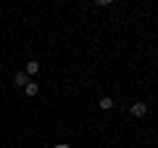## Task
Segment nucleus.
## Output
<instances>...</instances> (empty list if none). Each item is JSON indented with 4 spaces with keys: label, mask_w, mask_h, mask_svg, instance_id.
Here are the masks:
<instances>
[{
    "label": "nucleus",
    "mask_w": 158,
    "mask_h": 148,
    "mask_svg": "<svg viewBox=\"0 0 158 148\" xmlns=\"http://www.w3.org/2000/svg\"><path fill=\"white\" fill-rule=\"evenodd\" d=\"M100 108H103V111H108V108H113V101H111V98H100Z\"/></svg>",
    "instance_id": "39448f33"
},
{
    "label": "nucleus",
    "mask_w": 158,
    "mask_h": 148,
    "mask_svg": "<svg viewBox=\"0 0 158 148\" xmlns=\"http://www.w3.org/2000/svg\"><path fill=\"white\" fill-rule=\"evenodd\" d=\"M56 148H69V146H66V143H58V146H56Z\"/></svg>",
    "instance_id": "423d86ee"
},
{
    "label": "nucleus",
    "mask_w": 158,
    "mask_h": 148,
    "mask_svg": "<svg viewBox=\"0 0 158 148\" xmlns=\"http://www.w3.org/2000/svg\"><path fill=\"white\" fill-rule=\"evenodd\" d=\"M37 72H40V63H37V61H27L24 74H27V77H32V74H37Z\"/></svg>",
    "instance_id": "f03ea898"
},
{
    "label": "nucleus",
    "mask_w": 158,
    "mask_h": 148,
    "mask_svg": "<svg viewBox=\"0 0 158 148\" xmlns=\"http://www.w3.org/2000/svg\"><path fill=\"white\" fill-rule=\"evenodd\" d=\"M129 114L137 116V119H142V116L148 114V106H145V103H132V106H129Z\"/></svg>",
    "instance_id": "f257e3e1"
},
{
    "label": "nucleus",
    "mask_w": 158,
    "mask_h": 148,
    "mask_svg": "<svg viewBox=\"0 0 158 148\" xmlns=\"http://www.w3.org/2000/svg\"><path fill=\"white\" fill-rule=\"evenodd\" d=\"M27 82H29L27 74H24V72H16V77H13V85H16V87H24Z\"/></svg>",
    "instance_id": "7ed1b4c3"
},
{
    "label": "nucleus",
    "mask_w": 158,
    "mask_h": 148,
    "mask_svg": "<svg viewBox=\"0 0 158 148\" xmlns=\"http://www.w3.org/2000/svg\"><path fill=\"white\" fill-rule=\"evenodd\" d=\"M0 72H3V61H0Z\"/></svg>",
    "instance_id": "0eeeda50"
},
{
    "label": "nucleus",
    "mask_w": 158,
    "mask_h": 148,
    "mask_svg": "<svg viewBox=\"0 0 158 148\" xmlns=\"http://www.w3.org/2000/svg\"><path fill=\"white\" fill-rule=\"evenodd\" d=\"M37 90H40V87H37V82H27V85H24V93H27L29 98H34V95H37Z\"/></svg>",
    "instance_id": "20e7f679"
}]
</instances>
